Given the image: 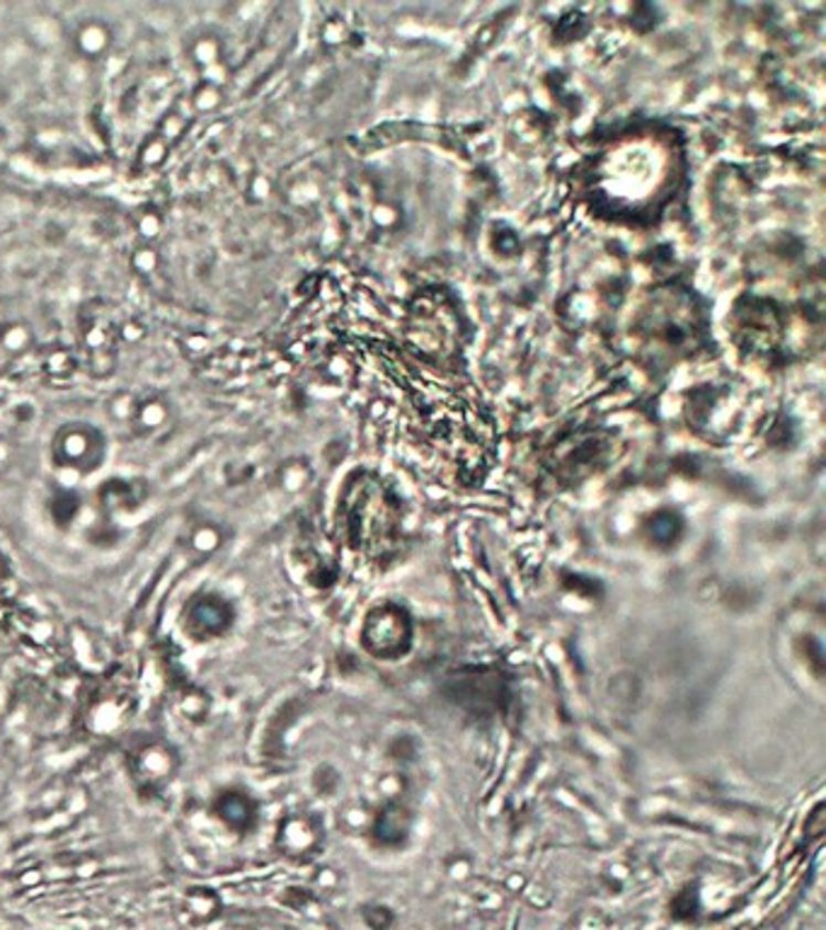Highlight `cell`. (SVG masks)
<instances>
[{"instance_id": "1", "label": "cell", "mask_w": 826, "mask_h": 930, "mask_svg": "<svg viewBox=\"0 0 826 930\" xmlns=\"http://www.w3.org/2000/svg\"><path fill=\"white\" fill-rule=\"evenodd\" d=\"M340 526L345 540L357 552L381 560L395 548L400 536L398 499L379 477L359 473L340 499Z\"/></svg>"}, {"instance_id": "2", "label": "cell", "mask_w": 826, "mask_h": 930, "mask_svg": "<svg viewBox=\"0 0 826 930\" xmlns=\"http://www.w3.org/2000/svg\"><path fill=\"white\" fill-rule=\"evenodd\" d=\"M412 640H415V625L400 603L383 601L367 613L364 627H361V645L373 659H403L412 649Z\"/></svg>"}, {"instance_id": "3", "label": "cell", "mask_w": 826, "mask_h": 930, "mask_svg": "<svg viewBox=\"0 0 826 930\" xmlns=\"http://www.w3.org/2000/svg\"><path fill=\"white\" fill-rule=\"evenodd\" d=\"M105 438L103 432L95 430L93 424H66L59 430L54 451L59 458L66 463V468H95L97 461H103Z\"/></svg>"}, {"instance_id": "4", "label": "cell", "mask_w": 826, "mask_h": 930, "mask_svg": "<svg viewBox=\"0 0 826 930\" xmlns=\"http://www.w3.org/2000/svg\"><path fill=\"white\" fill-rule=\"evenodd\" d=\"M73 46L85 61H97L112 46V32L103 22H83L73 32Z\"/></svg>"}, {"instance_id": "5", "label": "cell", "mask_w": 826, "mask_h": 930, "mask_svg": "<svg viewBox=\"0 0 826 930\" xmlns=\"http://www.w3.org/2000/svg\"><path fill=\"white\" fill-rule=\"evenodd\" d=\"M216 907H219V903H216L214 897H211V895H199V897H194L190 911H192V916H197L199 921H209V919H214V916L219 913Z\"/></svg>"}]
</instances>
